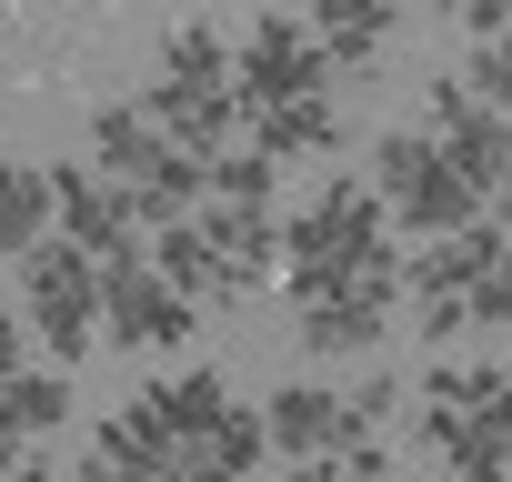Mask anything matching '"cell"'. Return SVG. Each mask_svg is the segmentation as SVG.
I'll return each instance as SVG.
<instances>
[{
	"label": "cell",
	"instance_id": "obj_1",
	"mask_svg": "<svg viewBox=\"0 0 512 482\" xmlns=\"http://www.w3.org/2000/svg\"><path fill=\"white\" fill-rule=\"evenodd\" d=\"M392 241V211L372 201V181H322L292 221H282V282H292V312L302 302H332V292H352L362 282V262Z\"/></svg>",
	"mask_w": 512,
	"mask_h": 482
},
{
	"label": "cell",
	"instance_id": "obj_2",
	"mask_svg": "<svg viewBox=\"0 0 512 482\" xmlns=\"http://www.w3.org/2000/svg\"><path fill=\"white\" fill-rule=\"evenodd\" d=\"M21 322H31V342H51V372L101 342V262L81 252V241L51 231L41 252L21 262Z\"/></svg>",
	"mask_w": 512,
	"mask_h": 482
},
{
	"label": "cell",
	"instance_id": "obj_3",
	"mask_svg": "<svg viewBox=\"0 0 512 482\" xmlns=\"http://www.w3.org/2000/svg\"><path fill=\"white\" fill-rule=\"evenodd\" d=\"M231 101H241V121L251 111H292V101H332V61H322L312 21H292V11L251 21L231 41Z\"/></svg>",
	"mask_w": 512,
	"mask_h": 482
},
{
	"label": "cell",
	"instance_id": "obj_4",
	"mask_svg": "<svg viewBox=\"0 0 512 482\" xmlns=\"http://www.w3.org/2000/svg\"><path fill=\"white\" fill-rule=\"evenodd\" d=\"M191 332H201V302H181L151 272V241L131 262H101V342L111 352H181Z\"/></svg>",
	"mask_w": 512,
	"mask_h": 482
},
{
	"label": "cell",
	"instance_id": "obj_5",
	"mask_svg": "<svg viewBox=\"0 0 512 482\" xmlns=\"http://www.w3.org/2000/svg\"><path fill=\"white\" fill-rule=\"evenodd\" d=\"M51 211H61V241H81L91 262H131L141 252V211H131V191L111 181V171H91V161H61L51 171Z\"/></svg>",
	"mask_w": 512,
	"mask_h": 482
},
{
	"label": "cell",
	"instance_id": "obj_6",
	"mask_svg": "<svg viewBox=\"0 0 512 482\" xmlns=\"http://www.w3.org/2000/svg\"><path fill=\"white\" fill-rule=\"evenodd\" d=\"M262 432H272L282 462H342L352 442H372V432H352V412H342L332 382H272L262 392Z\"/></svg>",
	"mask_w": 512,
	"mask_h": 482
},
{
	"label": "cell",
	"instance_id": "obj_7",
	"mask_svg": "<svg viewBox=\"0 0 512 482\" xmlns=\"http://www.w3.org/2000/svg\"><path fill=\"white\" fill-rule=\"evenodd\" d=\"M71 482H181V442L161 432V412L131 392L101 432H91V452H81V472Z\"/></svg>",
	"mask_w": 512,
	"mask_h": 482
},
{
	"label": "cell",
	"instance_id": "obj_8",
	"mask_svg": "<svg viewBox=\"0 0 512 482\" xmlns=\"http://www.w3.org/2000/svg\"><path fill=\"white\" fill-rule=\"evenodd\" d=\"M201 241H211V262H221V292H231V302H251V292L282 272V221H272V211L201 201Z\"/></svg>",
	"mask_w": 512,
	"mask_h": 482
},
{
	"label": "cell",
	"instance_id": "obj_9",
	"mask_svg": "<svg viewBox=\"0 0 512 482\" xmlns=\"http://www.w3.org/2000/svg\"><path fill=\"white\" fill-rule=\"evenodd\" d=\"M171 161H181V151H171V141H161V121H151V111H141V101H131V91H121V101H101V111H91V171H111V181H121V191H141V181H161V171H171Z\"/></svg>",
	"mask_w": 512,
	"mask_h": 482
},
{
	"label": "cell",
	"instance_id": "obj_10",
	"mask_svg": "<svg viewBox=\"0 0 512 482\" xmlns=\"http://www.w3.org/2000/svg\"><path fill=\"white\" fill-rule=\"evenodd\" d=\"M412 402H422V412H452V422H482V432L512 442V372H502V362H452V352H442Z\"/></svg>",
	"mask_w": 512,
	"mask_h": 482
},
{
	"label": "cell",
	"instance_id": "obj_11",
	"mask_svg": "<svg viewBox=\"0 0 512 482\" xmlns=\"http://www.w3.org/2000/svg\"><path fill=\"white\" fill-rule=\"evenodd\" d=\"M131 101H141V111L161 121V141H171V151H191L201 171H211V161L231 151V131H241V101H201V91H171V81H141Z\"/></svg>",
	"mask_w": 512,
	"mask_h": 482
},
{
	"label": "cell",
	"instance_id": "obj_12",
	"mask_svg": "<svg viewBox=\"0 0 512 482\" xmlns=\"http://www.w3.org/2000/svg\"><path fill=\"white\" fill-rule=\"evenodd\" d=\"M262 452H272L262 402H231L201 442H181V482H251V472H262Z\"/></svg>",
	"mask_w": 512,
	"mask_h": 482
},
{
	"label": "cell",
	"instance_id": "obj_13",
	"mask_svg": "<svg viewBox=\"0 0 512 482\" xmlns=\"http://www.w3.org/2000/svg\"><path fill=\"white\" fill-rule=\"evenodd\" d=\"M71 422V382L61 372H21V382H0V472H21L41 432Z\"/></svg>",
	"mask_w": 512,
	"mask_h": 482
},
{
	"label": "cell",
	"instance_id": "obj_14",
	"mask_svg": "<svg viewBox=\"0 0 512 482\" xmlns=\"http://www.w3.org/2000/svg\"><path fill=\"white\" fill-rule=\"evenodd\" d=\"M382 332H392V302H362V292H332V302H302L292 312V342L302 352H362L372 362Z\"/></svg>",
	"mask_w": 512,
	"mask_h": 482
},
{
	"label": "cell",
	"instance_id": "obj_15",
	"mask_svg": "<svg viewBox=\"0 0 512 482\" xmlns=\"http://www.w3.org/2000/svg\"><path fill=\"white\" fill-rule=\"evenodd\" d=\"M302 21H312V41H322V61H332V81H342V71H362V61L392 41L402 11H392V0H322V11H302Z\"/></svg>",
	"mask_w": 512,
	"mask_h": 482
},
{
	"label": "cell",
	"instance_id": "obj_16",
	"mask_svg": "<svg viewBox=\"0 0 512 482\" xmlns=\"http://www.w3.org/2000/svg\"><path fill=\"white\" fill-rule=\"evenodd\" d=\"M61 211H51V171L41 161H0V262H31L41 252V231H51Z\"/></svg>",
	"mask_w": 512,
	"mask_h": 482
},
{
	"label": "cell",
	"instance_id": "obj_17",
	"mask_svg": "<svg viewBox=\"0 0 512 482\" xmlns=\"http://www.w3.org/2000/svg\"><path fill=\"white\" fill-rule=\"evenodd\" d=\"M241 131H251V151H262L272 171H282V161H322V151H342V111H332V101H292V111H251Z\"/></svg>",
	"mask_w": 512,
	"mask_h": 482
},
{
	"label": "cell",
	"instance_id": "obj_18",
	"mask_svg": "<svg viewBox=\"0 0 512 482\" xmlns=\"http://www.w3.org/2000/svg\"><path fill=\"white\" fill-rule=\"evenodd\" d=\"M141 402L161 412L171 442H201V432L231 412V382H221V362H191V372H171V382H141Z\"/></svg>",
	"mask_w": 512,
	"mask_h": 482
},
{
	"label": "cell",
	"instance_id": "obj_19",
	"mask_svg": "<svg viewBox=\"0 0 512 482\" xmlns=\"http://www.w3.org/2000/svg\"><path fill=\"white\" fill-rule=\"evenodd\" d=\"M412 432H422V452L452 462V482H512V442H502V432L452 422V412H412Z\"/></svg>",
	"mask_w": 512,
	"mask_h": 482
},
{
	"label": "cell",
	"instance_id": "obj_20",
	"mask_svg": "<svg viewBox=\"0 0 512 482\" xmlns=\"http://www.w3.org/2000/svg\"><path fill=\"white\" fill-rule=\"evenodd\" d=\"M151 81L201 91V101H231V41H221L211 21H181V31L161 41V71H151Z\"/></svg>",
	"mask_w": 512,
	"mask_h": 482
},
{
	"label": "cell",
	"instance_id": "obj_21",
	"mask_svg": "<svg viewBox=\"0 0 512 482\" xmlns=\"http://www.w3.org/2000/svg\"><path fill=\"white\" fill-rule=\"evenodd\" d=\"M151 272H161L181 302H231V292H221V262H211V241H201V221L151 231Z\"/></svg>",
	"mask_w": 512,
	"mask_h": 482
},
{
	"label": "cell",
	"instance_id": "obj_22",
	"mask_svg": "<svg viewBox=\"0 0 512 482\" xmlns=\"http://www.w3.org/2000/svg\"><path fill=\"white\" fill-rule=\"evenodd\" d=\"M422 171H432V131H412V121L372 131V201H382V211H402V201L422 191Z\"/></svg>",
	"mask_w": 512,
	"mask_h": 482
},
{
	"label": "cell",
	"instance_id": "obj_23",
	"mask_svg": "<svg viewBox=\"0 0 512 482\" xmlns=\"http://www.w3.org/2000/svg\"><path fill=\"white\" fill-rule=\"evenodd\" d=\"M272 191H282V171H272L262 151H251V141L211 161V201H231V211H272Z\"/></svg>",
	"mask_w": 512,
	"mask_h": 482
},
{
	"label": "cell",
	"instance_id": "obj_24",
	"mask_svg": "<svg viewBox=\"0 0 512 482\" xmlns=\"http://www.w3.org/2000/svg\"><path fill=\"white\" fill-rule=\"evenodd\" d=\"M392 402H402V382H392V372H362V382L342 392V412H352V432H372V442H382V422H392Z\"/></svg>",
	"mask_w": 512,
	"mask_h": 482
},
{
	"label": "cell",
	"instance_id": "obj_25",
	"mask_svg": "<svg viewBox=\"0 0 512 482\" xmlns=\"http://www.w3.org/2000/svg\"><path fill=\"white\" fill-rule=\"evenodd\" d=\"M472 332H512V252L472 282Z\"/></svg>",
	"mask_w": 512,
	"mask_h": 482
},
{
	"label": "cell",
	"instance_id": "obj_26",
	"mask_svg": "<svg viewBox=\"0 0 512 482\" xmlns=\"http://www.w3.org/2000/svg\"><path fill=\"white\" fill-rule=\"evenodd\" d=\"M21 372H31V322L0 312V382H21Z\"/></svg>",
	"mask_w": 512,
	"mask_h": 482
},
{
	"label": "cell",
	"instance_id": "obj_27",
	"mask_svg": "<svg viewBox=\"0 0 512 482\" xmlns=\"http://www.w3.org/2000/svg\"><path fill=\"white\" fill-rule=\"evenodd\" d=\"M282 482H342V462H292Z\"/></svg>",
	"mask_w": 512,
	"mask_h": 482
},
{
	"label": "cell",
	"instance_id": "obj_28",
	"mask_svg": "<svg viewBox=\"0 0 512 482\" xmlns=\"http://www.w3.org/2000/svg\"><path fill=\"white\" fill-rule=\"evenodd\" d=\"M0 482H61V472L51 462H21V472H0Z\"/></svg>",
	"mask_w": 512,
	"mask_h": 482
},
{
	"label": "cell",
	"instance_id": "obj_29",
	"mask_svg": "<svg viewBox=\"0 0 512 482\" xmlns=\"http://www.w3.org/2000/svg\"><path fill=\"white\" fill-rule=\"evenodd\" d=\"M492 51H502V61H512V31H502V41H492Z\"/></svg>",
	"mask_w": 512,
	"mask_h": 482
}]
</instances>
